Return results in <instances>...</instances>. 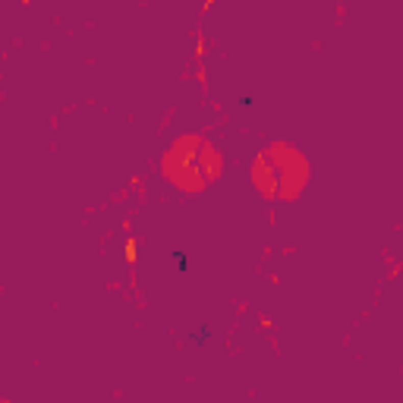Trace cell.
Wrapping results in <instances>:
<instances>
[{"mask_svg": "<svg viewBox=\"0 0 403 403\" xmlns=\"http://www.w3.org/2000/svg\"><path fill=\"white\" fill-rule=\"evenodd\" d=\"M211 340V328L208 324H202V331H192L189 334V343H195V346H205Z\"/></svg>", "mask_w": 403, "mask_h": 403, "instance_id": "6da1fadb", "label": "cell"}, {"mask_svg": "<svg viewBox=\"0 0 403 403\" xmlns=\"http://www.w3.org/2000/svg\"><path fill=\"white\" fill-rule=\"evenodd\" d=\"M170 262L177 265L180 274H189V255L186 252H170Z\"/></svg>", "mask_w": 403, "mask_h": 403, "instance_id": "7a4b0ae2", "label": "cell"}, {"mask_svg": "<svg viewBox=\"0 0 403 403\" xmlns=\"http://www.w3.org/2000/svg\"><path fill=\"white\" fill-rule=\"evenodd\" d=\"M240 107H252V98L249 95H240Z\"/></svg>", "mask_w": 403, "mask_h": 403, "instance_id": "3957f363", "label": "cell"}]
</instances>
